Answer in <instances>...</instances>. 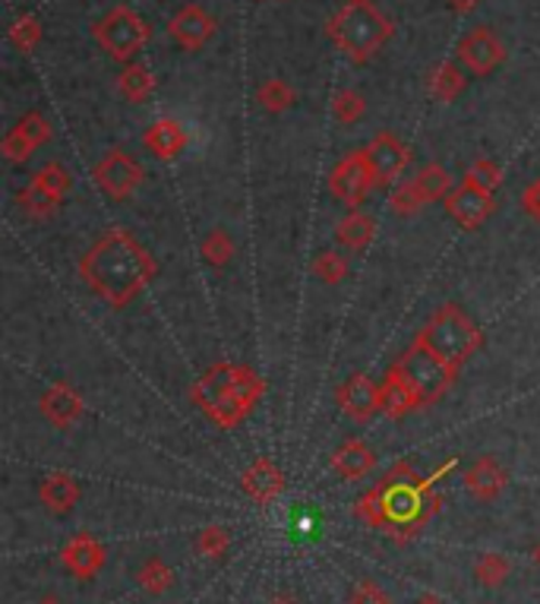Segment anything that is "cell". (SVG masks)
<instances>
[{"label":"cell","mask_w":540,"mask_h":604,"mask_svg":"<svg viewBox=\"0 0 540 604\" xmlns=\"http://www.w3.org/2000/svg\"><path fill=\"white\" fill-rule=\"evenodd\" d=\"M158 275V260L127 228L105 231L79 260V279L111 307L133 304Z\"/></svg>","instance_id":"cell-1"},{"label":"cell","mask_w":540,"mask_h":604,"mask_svg":"<svg viewBox=\"0 0 540 604\" xmlns=\"http://www.w3.org/2000/svg\"><path fill=\"white\" fill-rule=\"evenodd\" d=\"M266 396V380L244 364H216L193 383V406L218 424L221 430H234L256 412Z\"/></svg>","instance_id":"cell-2"},{"label":"cell","mask_w":540,"mask_h":604,"mask_svg":"<svg viewBox=\"0 0 540 604\" xmlns=\"http://www.w3.org/2000/svg\"><path fill=\"white\" fill-rule=\"evenodd\" d=\"M396 33L393 20L386 13H380L370 0H348L329 23H325V36L329 41L351 57L355 64H367L389 38Z\"/></svg>","instance_id":"cell-3"},{"label":"cell","mask_w":540,"mask_h":604,"mask_svg":"<svg viewBox=\"0 0 540 604\" xmlns=\"http://www.w3.org/2000/svg\"><path fill=\"white\" fill-rule=\"evenodd\" d=\"M414 339L424 342L433 355L439 361H446L452 371H462L474 358V351L484 345V330L459 304H442L430 317V323Z\"/></svg>","instance_id":"cell-4"},{"label":"cell","mask_w":540,"mask_h":604,"mask_svg":"<svg viewBox=\"0 0 540 604\" xmlns=\"http://www.w3.org/2000/svg\"><path fill=\"white\" fill-rule=\"evenodd\" d=\"M396 368L411 380L414 393L421 396V409H427L433 402H439L446 396V389L459 380V371H452L446 361H439L424 342H411L408 351L396 361Z\"/></svg>","instance_id":"cell-5"},{"label":"cell","mask_w":540,"mask_h":604,"mask_svg":"<svg viewBox=\"0 0 540 604\" xmlns=\"http://www.w3.org/2000/svg\"><path fill=\"white\" fill-rule=\"evenodd\" d=\"M92 36L102 44V51H108V57L127 64L130 57L143 51L152 29L145 26V20L133 7H114L92 26Z\"/></svg>","instance_id":"cell-6"},{"label":"cell","mask_w":540,"mask_h":604,"mask_svg":"<svg viewBox=\"0 0 540 604\" xmlns=\"http://www.w3.org/2000/svg\"><path fill=\"white\" fill-rule=\"evenodd\" d=\"M70 184V171H67L61 162H48L44 168H38L36 175H33L29 188L20 190L16 203L23 206V213H26L29 219L44 222V219H51V216L61 209V203H64Z\"/></svg>","instance_id":"cell-7"},{"label":"cell","mask_w":540,"mask_h":604,"mask_svg":"<svg viewBox=\"0 0 540 604\" xmlns=\"http://www.w3.org/2000/svg\"><path fill=\"white\" fill-rule=\"evenodd\" d=\"M92 178H95V188L102 190V193H108L111 200H117V203H124V200H130L140 184L145 181V171L143 165L130 155V152L124 150H111L95 168H92Z\"/></svg>","instance_id":"cell-8"},{"label":"cell","mask_w":540,"mask_h":604,"mask_svg":"<svg viewBox=\"0 0 540 604\" xmlns=\"http://www.w3.org/2000/svg\"><path fill=\"white\" fill-rule=\"evenodd\" d=\"M373 184H376V178H373V171H370V162H367L363 150L348 152V155L332 168V175H329V190H332L348 209H358L360 203L367 200V193L373 190Z\"/></svg>","instance_id":"cell-9"},{"label":"cell","mask_w":540,"mask_h":604,"mask_svg":"<svg viewBox=\"0 0 540 604\" xmlns=\"http://www.w3.org/2000/svg\"><path fill=\"white\" fill-rule=\"evenodd\" d=\"M455 57L468 76H490L505 61V48L490 26H477L459 41Z\"/></svg>","instance_id":"cell-10"},{"label":"cell","mask_w":540,"mask_h":604,"mask_svg":"<svg viewBox=\"0 0 540 604\" xmlns=\"http://www.w3.org/2000/svg\"><path fill=\"white\" fill-rule=\"evenodd\" d=\"M51 133H54V130H51V120H48L44 114H23V117L7 130V137L0 140V152H3L7 162L20 165V162H26L33 152L41 150V146L51 140Z\"/></svg>","instance_id":"cell-11"},{"label":"cell","mask_w":540,"mask_h":604,"mask_svg":"<svg viewBox=\"0 0 540 604\" xmlns=\"http://www.w3.org/2000/svg\"><path fill=\"white\" fill-rule=\"evenodd\" d=\"M442 203H446V213L455 219V226H462L465 231H477V228L490 219V213L497 209L493 193L471 184V181H462Z\"/></svg>","instance_id":"cell-12"},{"label":"cell","mask_w":540,"mask_h":604,"mask_svg":"<svg viewBox=\"0 0 540 604\" xmlns=\"http://www.w3.org/2000/svg\"><path fill=\"white\" fill-rule=\"evenodd\" d=\"M363 155L370 162V171L376 178V184H393L404 175L408 162H411V150L398 140L396 133H376L367 146Z\"/></svg>","instance_id":"cell-13"},{"label":"cell","mask_w":540,"mask_h":604,"mask_svg":"<svg viewBox=\"0 0 540 604\" xmlns=\"http://www.w3.org/2000/svg\"><path fill=\"white\" fill-rule=\"evenodd\" d=\"M216 29V16L200 3H183L168 23V36L175 38L183 51H200L206 41H213Z\"/></svg>","instance_id":"cell-14"},{"label":"cell","mask_w":540,"mask_h":604,"mask_svg":"<svg viewBox=\"0 0 540 604\" xmlns=\"http://www.w3.org/2000/svg\"><path fill=\"white\" fill-rule=\"evenodd\" d=\"M335 402L342 406V412L351 421L367 424L370 417H376V412H380V386H376V380H370L367 374H351L335 389Z\"/></svg>","instance_id":"cell-15"},{"label":"cell","mask_w":540,"mask_h":604,"mask_svg":"<svg viewBox=\"0 0 540 604\" xmlns=\"http://www.w3.org/2000/svg\"><path fill=\"white\" fill-rule=\"evenodd\" d=\"M41 415L48 417L57 430H70L82 421L86 412V402H82V393L73 389L70 383H51L44 393H41Z\"/></svg>","instance_id":"cell-16"},{"label":"cell","mask_w":540,"mask_h":604,"mask_svg":"<svg viewBox=\"0 0 540 604\" xmlns=\"http://www.w3.org/2000/svg\"><path fill=\"white\" fill-rule=\"evenodd\" d=\"M61 561H64L67 573H73L76 579H86V582H89V579H95V576L102 573L108 554H105V548H102L89 531H79L76 538H70V541L64 544Z\"/></svg>","instance_id":"cell-17"},{"label":"cell","mask_w":540,"mask_h":604,"mask_svg":"<svg viewBox=\"0 0 540 604\" xmlns=\"http://www.w3.org/2000/svg\"><path fill=\"white\" fill-rule=\"evenodd\" d=\"M417 409H421V396L414 393L411 380L404 377L396 364H393L386 371L383 383H380V412L386 417H393V421H401V417H408L411 412H417Z\"/></svg>","instance_id":"cell-18"},{"label":"cell","mask_w":540,"mask_h":604,"mask_svg":"<svg viewBox=\"0 0 540 604\" xmlns=\"http://www.w3.org/2000/svg\"><path fill=\"white\" fill-rule=\"evenodd\" d=\"M244 493L256 500L259 506H269V503H275L282 491H285V475H282V468L272 462V459H256L250 468L244 472Z\"/></svg>","instance_id":"cell-19"},{"label":"cell","mask_w":540,"mask_h":604,"mask_svg":"<svg viewBox=\"0 0 540 604\" xmlns=\"http://www.w3.org/2000/svg\"><path fill=\"white\" fill-rule=\"evenodd\" d=\"M143 146L155 158L171 162V158H178L180 152L187 150V130H183V124L175 120V117H158V120H152L145 127Z\"/></svg>","instance_id":"cell-20"},{"label":"cell","mask_w":540,"mask_h":604,"mask_svg":"<svg viewBox=\"0 0 540 604\" xmlns=\"http://www.w3.org/2000/svg\"><path fill=\"white\" fill-rule=\"evenodd\" d=\"M462 481H465V488H468L471 497L490 503V500H497V497L505 491L509 475H505V468L493 459V455H480V459H474V465L465 472Z\"/></svg>","instance_id":"cell-21"},{"label":"cell","mask_w":540,"mask_h":604,"mask_svg":"<svg viewBox=\"0 0 540 604\" xmlns=\"http://www.w3.org/2000/svg\"><path fill=\"white\" fill-rule=\"evenodd\" d=\"M329 465H332V472L338 475V478H345V481H360V478H367L373 468H376V453L358 440V437H351V440H345L332 459H329Z\"/></svg>","instance_id":"cell-22"},{"label":"cell","mask_w":540,"mask_h":604,"mask_svg":"<svg viewBox=\"0 0 540 604\" xmlns=\"http://www.w3.org/2000/svg\"><path fill=\"white\" fill-rule=\"evenodd\" d=\"M79 481L70 472H51L44 475V481L38 485V500L48 513L54 516H67L73 506L79 503Z\"/></svg>","instance_id":"cell-23"},{"label":"cell","mask_w":540,"mask_h":604,"mask_svg":"<svg viewBox=\"0 0 540 604\" xmlns=\"http://www.w3.org/2000/svg\"><path fill=\"white\" fill-rule=\"evenodd\" d=\"M468 89V70L455 61H439L427 70V92L436 102H455Z\"/></svg>","instance_id":"cell-24"},{"label":"cell","mask_w":540,"mask_h":604,"mask_svg":"<svg viewBox=\"0 0 540 604\" xmlns=\"http://www.w3.org/2000/svg\"><path fill=\"white\" fill-rule=\"evenodd\" d=\"M373 234H376V219L367 216V213H358V209H351V213H348L345 219H338V226H335L338 244L348 247V250H363V247H370Z\"/></svg>","instance_id":"cell-25"},{"label":"cell","mask_w":540,"mask_h":604,"mask_svg":"<svg viewBox=\"0 0 540 604\" xmlns=\"http://www.w3.org/2000/svg\"><path fill=\"white\" fill-rule=\"evenodd\" d=\"M117 92L133 102V105H143L145 99L155 92V74L145 67V64H127L120 76H117Z\"/></svg>","instance_id":"cell-26"},{"label":"cell","mask_w":540,"mask_h":604,"mask_svg":"<svg viewBox=\"0 0 540 604\" xmlns=\"http://www.w3.org/2000/svg\"><path fill=\"white\" fill-rule=\"evenodd\" d=\"M256 102H259L269 114H285L288 108H294L297 95H294L291 82H285L282 76H269V79L259 82V89H256Z\"/></svg>","instance_id":"cell-27"},{"label":"cell","mask_w":540,"mask_h":604,"mask_svg":"<svg viewBox=\"0 0 540 604\" xmlns=\"http://www.w3.org/2000/svg\"><path fill=\"white\" fill-rule=\"evenodd\" d=\"M417 190H421V196L427 200V203H436V200H446L449 193H452V175L439 165V162H427L414 178H411Z\"/></svg>","instance_id":"cell-28"},{"label":"cell","mask_w":540,"mask_h":604,"mask_svg":"<svg viewBox=\"0 0 540 604\" xmlns=\"http://www.w3.org/2000/svg\"><path fill=\"white\" fill-rule=\"evenodd\" d=\"M137 582L143 586V592H149V595H165L171 589V582H175V573L162 557H149L140 567V573H137Z\"/></svg>","instance_id":"cell-29"},{"label":"cell","mask_w":540,"mask_h":604,"mask_svg":"<svg viewBox=\"0 0 540 604\" xmlns=\"http://www.w3.org/2000/svg\"><path fill=\"white\" fill-rule=\"evenodd\" d=\"M200 250H203L206 264L216 266V269H221V266H228L234 260V241H231V234H228L224 228H213V231L203 237Z\"/></svg>","instance_id":"cell-30"},{"label":"cell","mask_w":540,"mask_h":604,"mask_svg":"<svg viewBox=\"0 0 540 604\" xmlns=\"http://www.w3.org/2000/svg\"><path fill=\"white\" fill-rule=\"evenodd\" d=\"M355 516H358L363 526H370V529L389 526V516H386V497H383V485L360 497L358 503H355Z\"/></svg>","instance_id":"cell-31"},{"label":"cell","mask_w":540,"mask_h":604,"mask_svg":"<svg viewBox=\"0 0 540 604\" xmlns=\"http://www.w3.org/2000/svg\"><path fill=\"white\" fill-rule=\"evenodd\" d=\"M363 114H367V99L355 92V89H342V92H335V99H332V117L338 120V124H358L363 120Z\"/></svg>","instance_id":"cell-32"},{"label":"cell","mask_w":540,"mask_h":604,"mask_svg":"<svg viewBox=\"0 0 540 604\" xmlns=\"http://www.w3.org/2000/svg\"><path fill=\"white\" fill-rule=\"evenodd\" d=\"M389 206H393L396 216L411 219V216H417V213L427 206V200L421 196V190H417L414 181H398L396 190H393V196H389Z\"/></svg>","instance_id":"cell-33"},{"label":"cell","mask_w":540,"mask_h":604,"mask_svg":"<svg viewBox=\"0 0 540 604\" xmlns=\"http://www.w3.org/2000/svg\"><path fill=\"white\" fill-rule=\"evenodd\" d=\"M509 561L503 554H484L477 564H474V579L484 586V589H500L505 579H509Z\"/></svg>","instance_id":"cell-34"},{"label":"cell","mask_w":540,"mask_h":604,"mask_svg":"<svg viewBox=\"0 0 540 604\" xmlns=\"http://www.w3.org/2000/svg\"><path fill=\"white\" fill-rule=\"evenodd\" d=\"M313 272H317V279L325 282V285H338L348 275V260L338 250H323L313 260Z\"/></svg>","instance_id":"cell-35"},{"label":"cell","mask_w":540,"mask_h":604,"mask_svg":"<svg viewBox=\"0 0 540 604\" xmlns=\"http://www.w3.org/2000/svg\"><path fill=\"white\" fill-rule=\"evenodd\" d=\"M228 544H231V535H228V529H221V526H209V529H203L196 535V551L203 557H209V561H221L224 551H228Z\"/></svg>","instance_id":"cell-36"},{"label":"cell","mask_w":540,"mask_h":604,"mask_svg":"<svg viewBox=\"0 0 540 604\" xmlns=\"http://www.w3.org/2000/svg\"><path fill=\"white\" fill-rule=\"evenodd\" d=\"M10 41H13L16 51L29 54L38 41H41V26H38L36 16H20V20L10 26Z\"/></svg>","instance_id":"cell-37"},{"label":"cell","mask_w":540,"mask_h":604,"mask_svg":"<svg viewBox=\"0 0 540 604\" xmlns=\"http://www.w3.org/2000/svg\"><path fill=\"white\" fill-rule=\"evenodd\" d=\"M465 181H471V184H477V188H484L493 193V190L500 188V181H503V171H500V165H497V162H490V158H477V162H474V165L468 168Z\"/></svg>","instance_id":"cell-38"},{"label":"cell","mask_w":540,"mask_h":604,"mask_svg":"<svg viewBox=\"0 0 540 604\" xmlns=\"http://www.w3.org/2000/svg\"><path fill=\"white\" fill-rule=\"evenodd\" d=\"M348 604H393L389 599V592L380 586V582H373V579H363L355 586V592H351V599Z\"/></svg>","instance_id":"cell-39"},{"label":"cell","mask_w":540,"mask_h":604,"mask_svg":"<svg viewBox=\"0 0 540 604\" xmlns=\"http://www.w3.org/2000/svg\"><path fill=\"white\" fill-rule=\"evenodd\" d=\"M522 206H525V213H528L535 222H540V178L525 188V193H522Z\"/></svg>","instance_id":"cell-40"},{"label":"cell","mask_w":540,"mask_h":604,"mask_svg":"<svg viewBox=\"0 0 540 604\" xmlns=\"http://www.w3.org/2000/svg\"><path fill=\"white\" fill-rule=\"evenodd\" d=\"M455 465H459V455H449V459H446V462H442V465H439V468L433 472L430 478H424V481H421V491H430L436 481H442V478H446L449 472H455Z\"/></svg>","instance_id":"cell-41"},{"label":"cell","mask_w":540,"mask_h":604,"mask_svg":"<svg viewBox=\"0 0 540 604\" xmlns=\"http://www.w3.org/2000/svg\"><path fill=\"white\" fill-rule=\"evenodd\" d=\"M446 3H449V10H455V13H471V10L480 7V0H446Z\"/></svg>","instance_id":"cell-42"},{"label":"cell","mask_w":540,"mask_h":604,"mask_svg":"<svg viewBox=\"0 0 540 604\" xmlns=\"http://www.w3.org/2000/svg\"><path fill=\"white\" fill-rule=\"evenodd\" d=\"M417 604H446V602H442V599H436V595H424V599H421Z\"/></svg>","instance_id":"cell-43"},{"label":"cell","mask_w":540,"mask_h":604,"mask_svg":"<svg viewBox=\"0 0 540 604\" xmlns=\"http://www.w3.org/2000/svg\"><path fill=\"white\" fill-rule=\"evenodd\" d=\"M269 604H297L294 599H288V595H282V599H275V602H269Z\"/></svg>","instance_id":"cell-44"},{"label":"cell","mask_w":540,"mask_h":604,"mask_svg":"<svg viewBox=\"0 0 540 604\" xmlns=\"http://www.w3.org/2000/svg\"><path fill=\"white\" fill-rule=\"evenodd\" d=\"M535 561L540 564V541H538V548H535Z\"/></svg>","instance_id":"cell-45"},{"label":"cell","mask_w":540,"mask_h":604,"mask_svg":"<svg viewBox=\"0 0 540 604\" xmlns=\"http://www.w3.org/2000/svg\"><path fill=\"white\" fill-rule=\"evenodd\" d=\"M38 604H61V602H54V599H44V602H38Z\"/></svg>","instance_id":"cell-46"}]
</instances>
